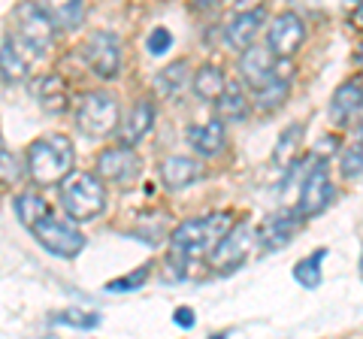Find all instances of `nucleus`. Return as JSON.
Masks as SVG:
<instances>
[{"instance_id": "1", "label": "nucleus", "mask_w": 363, "mask_h": 339, "mask_svg": "<svg viewBox=\"0 0 363 339\" xmlns=\"http://www.w3.org/2000/svg\"><path fill=\"white\" fill-rule=\"evenodd\" d=\"M230 230H233L230 212H212L206 218L182 221L179 228L169 233V255L182 257V261H194L200 255H212Z\"/></svg>"}, {"instance_id": "2", "label": "nucleus", "mask_w": 363, "mask_h": 339, "mask_svg": "<svg viewBox=\"0 0 363 339\" xmlns=\"http://www.w3.org/2000/svg\"><path fill=\"white\" fill-rule=\"evenodd\" d=\"M73 143L64 133H49L30 143L28 149V173L37 185H64L73 176Z\"/></svg>"}, {"instance_id": "3", "label": "nucleus", "mask_w": 363, "mask_h": 339, "mask_svg": "<svg viewBox=\"0 0 363 339\" xmlns=\"http://www.w3.org/2000/svg\"><path fill=\"white\" fill-rule=\"evenodd\" d=\"M61 206L73 221H91L106 209L104 179L94 173H73L61 185Z\"/></svg>"}, {"instance_id": "4", "label": "nucleus", "mask_w": 363, "mask_h": 339, "mask_svg": "<svg viewBox=\"0 0 363 339\" xmlns=\"http://www.w3.org/2000/svg\"><path fill=\"white\" fill-rule=\"evenodd\" d=\"M76 124L88 137H106L118 128V100L106 91H88L79 100Z\"/></svg>"}, {"instance_id": "5", "label": "nucleus", "mask_w": 363, "mask_h": 339, "mask_svg": "<svg viewBox=\"0 0 363 339\" xmlns=\"http://www.w3.org/2000/svg\"><path fill=\"white\" fill-rule=\"evenodd\" d=\"M79 55H82V61L100 79H116L121 70V43L116 33H109V30H94L82 46H79Z\"/></svg>"}, {"instance_id": "6", "label": "nucleus", "mask_w": 363, "mask_h": 339, "mask_svg": "<svg viewBox=\"0 0 363 339\" xmlns=\"http://www.w3.org/2000/svg\"><path fill=\"white\" fill-rule=\"evenodd\" d=\"M33 236L37 243L45 248V252L58 255V257H76L85 248V236L76 228L73 221H61L58 216H49L43 224L33 228Z\"/></svg>"}, {"instance_id": "7", "label": "nucleus", "mask_w": 363, "mask_h": 339, "mask_svg": "<svg viewBox=\"0 0 363 339\" xmlns=\"http://www.w3.org/2000/svg\"><path fill=\"white\" fill-rule=\"evenodd\" d=\"M16 33L25 49H30L33 55H43L55 40V25L43 13V6L25 4L16 9Z\"/></svg>"}, {"instance_id": "8", "label": "nucleus", "mask_w": 363, "mask_h": 339, "mask_svg": "<svg viewBox=\"0 0 363 339\" xmlns=\"http://www.w3.org/2000/svg\"><path fill=\"white\" fill-rule=\"evenodd\" d=\"M255 245V228L248 221L233 224V230L218 243V248L209 255V267L218 269V273H233L248 255H252Z\"/></svg>"}, {"instance_id": "9", "label": "nucleus", "mask_w": 363, "mask_h": 339, "mask_svg": "<svg viewBox=\"0 0 363 339\" xmlns=\"http://www.w3.org/2000/svg\"><path fill=\"white\" fill-rule=\"evenodd\" d=\"M306 40V25L297 13H279L267 30V49L276 58H291Z\"/></svg>"}, {"instance_id": "10", "label": "nucleus", "mask_w": 363, "mask_h": 339, "mask_svg": "<svg viewBox=\"0 0 363 339\" xmlns=\"http://www.w3.org/2000/svg\"><path fill=\"white\" fill-rule=\"evenodd\" d=\"M97 173L112 185H130L140 176V155L130 145H112V149L100 152L97 157Z\"/></svg>"}, {"instance_id": "11", "label": "nucleus", "mask_w": 363, "mask_h": 339, "mask_svg": "<svg viewBox=\"0 0 363 339\" xmlns=\"http://www.w3.org/2000/svg\"><path fill=\"white\" fill-rule=\"evenodd\" d=\"M240 76H242V82L252 88L255 94L264 91V88H269L276 79H281L279 70H276V55H272L267 46H257V43H255L248 52H242Z\"/></svg>"}, {"instance_id": "12", "label": "nucleus", "mask_w": 363, "mask_h": 339, "mask_svg": "<svg viewBox=\"0 0 363 339\" xmlns=\"http://www.w3.org/2000/svg\"><path fill=\"white\" fill-rule=\"evenodd\" d=\"M330 200H333V182H330V176H327V164L318 161L312 167V173L306 176L303 188H300L297 212L303 218L318 216V212H324L327 206H330Z\"/></svg>"}, {"instance_id": "13", "label": "nucleus", "mask_w": 363, "mask_h": 339, "mask_svg": "<svg viewBox=\"0 0 363 339\" xmlns=\"http://www.w3.org/2000/svg\"><path fill=\"white\" fill-rule=\"evenodd\" d=\"M264 18H267V9L264 6L236 13L230 21H227V28H224L227 46L236 49V52H248V49L255 46V33L260 30V25H264Z\"/></svg>"}, {"instance_id": "14", "label": "nucleus", "mask_w": 363, "mask_h": 339, "mask_svg": "<svg viewBox=\"0 0 363 339\" xmlns=\"http://www.w3.org/2000/svg\"><path fill=\"white\" fill-rule=\"evenodd\" d=\"M300 224H303V216L297 209L294 212H279V216H272V218L264 221V228L257 230V240H260V245H264L267 252H276V248H285L294 240V233L300 230Z\"/></svg>"}, {"instance_id": "15", "label": "nucleus", "mask_w": 363, "mask_h": 339, "mask_svg": "<svg viewBox=\"0 0 363 339\" xmlns=\"http://www.w3.org/2000/svg\"><path fill=\"white\" fill-rule=\"evenodd\" d=\"M157 173H161V182H164L169 191H182V188L200 182V179L206 176V170H203V164L194 161V157L173 155V157H167V161L161 164V170H157Z\"/></svg>"}, {"instance_id": "16", "label": "nucleus", "mask_w": 363, "mask_h": 339, "mask_svg": "<svg viewBox=\"0 0 363 339\" xmlns=\"http://www.w3.org/2000/svg\"><path fill=\"white\" fill-rule=\"evenodd\" d=\"M227 143V130L221 118H209L188 128V145L203 157H215Z\"/></svg>"}, {"instance_id": "17", "label": "nucleus", "mask_w": 363, "mask_h": 339, "mask_svg": "<svg viewBox=\"0 0 363 339\" xmlns=\"http://www.w3.org/2000/svg\"><path fill=\"white\" fill-rule=\"evenodd\" d=\"M363 109V79H348L333 91V100H330V118L336 124H345L357 116Z\"/></svg>"}, {"instance_id": "18", "label": "nucleus", "mask_w": 363, "mask_h": 339, "mask_svg": "<svg viewBox=\"0 0 363 339\" xmlns=\"http://www.w3.org/2000/svg\"><path fill=\"white\" fill-rule=\"evenodd\" d=\"M152 124H155V104H152L149 97L136 100L133 109H130V116H128V121L121 124V140H124V145L140 143L145 133L152 130Z\"/></svg>"}, {"instance_id": "19", "label": "nucleus", "mask_w": 363, "mask_h": 339, "mask_svg": "<svg viewBox=\"0 0 363 339\" xmlns=\"http://www.w3.org/2000/svg\"><path fill=\"white\" fill-rule=\"evenodd\" d=\"M191 88H194V94H197L200 100H215V104H218L230 85H227L224 73H221L215 64H203L200 70L191 76Z\"/></svg>"}, {"instance_id": "20", "label": "nucleus", "mask_w": 363, "mask_h": 339, "mask_svg": "<svg viewBox=\"0 0 363 339\" xmlns=\"http://www.w3.org/2000/svg\"><path fill=\"white\" fill-rule=\"evenodd\" d=\"M303 149V124H288L281 130V137L276 140V149H272V161L279 167H291L300 157Z\"/></svg>"}, {"instance_id": "21", "label": "nucleus", "mask_w": 363, "mask_h": 339, "mask_svg": "<svg viewBox=\"0 0 363 339\" xmlns=\"http://www.w3.org/2000/svg\"><path fill=\"white\" fill-rule=\"evenodd\" d=\"M33 94H37V100L45 106V109H64L67 104V85L64 79L58 73H45L37 79V85H33Z\"/></svg>"}, {"instance_id": "22", "label": "nucleus", "mask_w": 363, "mask_h": 339, "mask_svg": "<svg viewBox=\"0 0 363 339\" xmlns=\"http://www.w3.org/2000/svg\"><path fill=\"white\" fill-rule=\"evenodd\" d=\"M13 206H16V216H18V221L25 224V228H30V230L37 228V224H43L45 218L52 216L49 203H45L40 194H30V191H28V194H18Z\"/></svg>"}, {"instance_id": "23", "label": "nucleus", "mask_w": 363, "mask_h": 339, "mask_svg": "<svg viewBox=\"0 0 363 339\" xmlns=\"http://www.w3.org/2000/svg\"><path fill=\"white\" fill-rule=\"evenodd\" d=\"M43 13L49 16V21L55 28H64V30H73L82 25L85 18V6L79 0H70V4H43Z\"/></svg>"}, {"instance_id": "24", "label": "nucleus", "mask_w": 363, "mask_h": 339, "mask_svg": "<svg viewBox=\"0 0 363 339\" xmlns=\"http://www.w3.org/2000/svg\"><path fill=\"white\" fill-rule=\"evenodd\" d=\"M155 85H157V91L167 94V97L182 94V91H185V85H188V61H173V64H167L164 70L157 73Z\"/></svg>"}, {"instance_id": "25", "label": "nucleus", "mask_w": 363, "mask_h": 339, "mask_svg": "<svg viewBox=\"0 0 363 339\" xmlns=\"http://www.w3.org/2000/svg\"><path fill=\"white\" fill-rule=\"evenodd\" d=\"M215 112H218L221 121H242L248 116V97L242 94L240 85H230L224 91V97L215 104Z\"/></svg>"}, {"instance_id": "26", "label": "nucleus", "mask_w": 363, "mask_h": 339, "mask_svg": "<svg viewBox=\"0 0 363 339\" xmlns=\"http://www.w3.org/2000/svg\"><path fill=\"white\" fill-rule=\"evenodd\" d=\"M324 257H327V248H318V252H312L309 257L297 261V267H294V279H297L303 288H318V285H321V264H324Z\"/></svg>"}, {"instance_id": "27", "label": "nucleus", "mask_w": 363, "mask_h": 339, "mask_svg": "<svg viewBox=\"0 0 363 339\" xmlns=\"http://www.w3.org/2000/svg\"><path fill=\"white\" fill-rule=\"evenodd\" d=\"M0 61H4V82L9 85V82H21V79L28 76V64H25V58L18 55V49H16V43H13V37H4V55H0Z\"/></svg>"}, {"instance_id": "28", "label": "nucleus", "mask_w": 363, "mask_h": 339, "mask_svg": "<svg viewBox=\"0 0 363 339\" xmlns=\"http://www.w3.org/2000/svg\"><path fill=\"white\" fill-rule=\"evenodd\" d=\"M288 88H291L288 76H281V79H276V82H272L269 88H264V91H257V94H255V104H257L260 109L281 106V104H285V97H288Z\"/></svg>"}, {"instance_id": "29", "label": "nucleus", "mask_w": 363, "mask_h": 339, "mask_svg": "<svg viewBox=\"0 0 363 339\" xmlns=\"http://www.w3.org/2000/svg\"><path fill=\"white\" fill-rule=\"evenodd\" d=\"M149 269L152 267H140L136 273H128V276H118V279H112L104 285L106 294H128V291H136V288H143L145 282H149Z\"/></svg>"}, {"instance_id": "30", "label": "nucleus", "mask_w": 363, "mask_h": 339, "mask_svg": "<svg viewBox=\"0 0 363 339\" xmlns=\"http://www.w3.org/2000/svg\"><path fill=\"white\" fill-rule=\"evenodd\" d=\"M55 324H67V327H79V330H91L100 324L97 312H82V309H64L55 315Z\"/></svg>"}, {"instance_id": "31", "label": "nucleus", "mask_w": 363, "mask_h": 339, "mask_svg": "<svg viewBox=\"0 0 363 339\" xmlns=\"http://www.w3.org/2000/svg\"><path fill=\"white\" fill-rule=\"evenodd\" d=\"M342 176L345 179H360L363 176V137L342 152Z\"/></svg>"}, {"instance_id": "32", "label": "nucleus", "mask_w": 363, "mask_h": 339, "mask_svg": "<svg viewBox=\"0 0 363 339\" xmlns=\"http://www.w3.org/2000/svg\"><path fill=\"white\" fill-rule=\"evenodd\" d=\"M145 49H149V55H155V58H161V55L173 49V33L167 28H155L149 33V40H145Z\"/></svg>"}, {"instance_id": "33", "label": "nucleus", "mask_w": 363, "mask_h": 339, "mask_svg": "<svg viewBox=\"0 0 363 339\" xmlns=\"http://www.w3.org/2000/svg\"><path fill=\"white\" fill-rule=\"evenodd\" d=\"M0 157H4V182H6V185L16 182L18 173H16V161H13V155H9V149L0 152Z\"/></svg>"}, {"instance_id": "34", "label": "nucleus", "mask_w": 363, "mask_h": 339, "mask_svg": "<svg viewBox=\"0 0 363 339\" xmlns=\"http://www.w3.org/2000/svg\"><path fill=\"white\" fill-rule=\"evenodd\" d=\"M173 321H176L179 327H185V330H188V327H194V309H188V306L176 309V312H173Z\"/></svg>"}, {"instance_id": "35", "label": "nucleus", "mask_w": 363, "mask_h": 339, "mask_svg": "<svg viewBox=\"0 0 363 339\" xmlns=\"http://www.w3.org/2000/svg\"><path fill=\"white\" fill-rule=\"evenodd\" d=\"M351 18H354V21H357V25L363 28V4H360V6L354 9V16H351Z\"/></svg>"}, {"instance_id": "36", "label": "nucleus", "mask_w": 363, "mask_h": 339, "mask_svg": "<svg viewBox=\"0 0 363 339\" xmlns=\"http://www.w3.org/2000/svg\"><path fill=\"white\" fill-rule=\"evenodd\" d=\"M209 339H227V333H215V336H209Z\"/></svg>"}, {"instance_id": "37", "label": "nucleus", "mask_w": 363, "mask_h": 339, "mask_svg": "<svg viewBox=\"0 0 363 339\" xmlns=\"http://www.w3.org/2000/svg\"><path fill=\"white\" fill-rule=\"evenodd\" d=\"M357 64L363 67V46H360V55H357Z\"/></svg>"}, {"instance_id": "38", "label": "nucleus", "mask_w": 363, "mask_h": 339, "mask_svg": "<svg viewBox=\"0 0 363 339\" xmlns=\"http://www.w3.org/2000/svg\"><path fill=\"white\" fill-rule=\"evenodd\" d=\"M360 273H363V252H360Z\"/></svg>"}]
</instances>
